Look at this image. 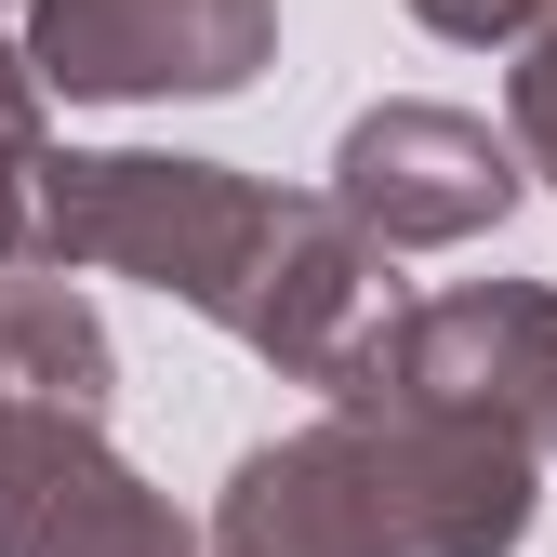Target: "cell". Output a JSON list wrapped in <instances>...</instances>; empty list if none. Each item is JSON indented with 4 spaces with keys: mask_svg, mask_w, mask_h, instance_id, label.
Segmentation results:
<instances>
[{
    "mask_svg": "<svg viewBox=\"0 0 557 557\" xmlns=\"http://www.w3.org/2000/svg\"><path fill=\"white\" fill-rule=\"evenodd\" d=\"M27 239L53 265H120L147 293H186L293 385H345L385 332V239H359L319 199H265L226 160H40Z\"/></svg>",
    "mask_w": 557,
    "mask_h": 557,
    "instance_id": "6da1fadb",
    "label": "cell"
},
{
    "mask_svg": "<svg viewBox=\"0 0 557 557\" xmlns=\"http://www.w3.org/2000/svg\"><path fill=\"white\" fill-rule=\"evenodd\" d=\"M531 531V438L478 411L345 398L226 478V557H505Z\"/></svg>",
    "mask_w": 557,
    "mask_h": 557,
    "instance_id": "7a4b0ae2",
    "label": "cell"
},
{
    "mask_svg": "<svg viewBox=\"0 0 557 557\" xmlns=\"http://www.w3.org/2000/svg\"><path fill=\"white\" fill-rule=\"evenodd\" d=\"M265 0H40L27 14V81L53 94H239L265 66Z\"/></svg>",
    "mask_w": 557,
    "mask_h": 557,
    "instance_id": "3957f363",
    "label": "cell"
},
{
    "mask_svg": "<svg viewBox=\"0 0 557 557\" xmlns=\"http://www.w3.org/2000/svg\"><path fill=\"white\" fill-rule=\"evenodd\" d=\"M0 557H186V518L94 438V411L0 398Z\"/></svg>",
    "mask_w": 557,
    "mask_h": 557,
    "instance_id": "277c9868",
    "label": "cell"
},
{
    "mask_svg": "<svg viewBox=\"0 0 557 557\" xmlns=\"http://www.w3.org/2000/svg\"><path fill=\"white\" fill-rule=\"evenodd\" d=\"M505 199H518V160L465 107H372L332 160V213L359 239H385V252L478 239V226H505Z\"/></svg>",
    "mask_w": 557,
    "mask_h": 557,
    "instance_id": "5b68a950",
    "label": "cell"
},
{
    "mask_svg": "<svg viewBox=\"0 0 557 557\" xmlns=\"http://www.w3.org/2000/svg\"><path fill=\"white\" fill-rule=\"evenodd\" d=\"M0 398H40V411H94L107 398V332H94L81 293L0 278Z\"/></svg>",
    "mask_w": 557,
    "mask_h": 557,
    "instance_id": "8992f818",
    "label": "cell"
},
{
    "mask_svg": "<svg viewBox=\"0 0 557 557\" xmlns=\"http://www.w3.org/2000/svg\"><path fill=\"white\" fill-rule=\"evenodd\" d=\"M27 226H40V81L0 40V265L27 252Z\"/></svg>",
    "mask_w": 557,
    "mask_h": 557,
    "instance_id": "52a82bcc",
    "label": "cell"
},
{
    "mask_svg": "<svg viewBox=\"0 0 557 557\" xmlns=\"http://www.w3.org/2000/svg\"><path fill=\"white\" fill-rule=\"evenodd\" d=\"M518 147H531V173H557V27H544L531 66H518Z\"/></svg>",
    "mask_w": 557,
    "mask_h": 557,
    "instance_id": "ba28073f",
    "label": "cell"
},
{
    "mask_svg": "<svg viewBox=\"0 0 557 557\" xmlns=\"http://www.w3.org/2000/svg\"><path fill=\"white\" fill-rule=\"evenodd\" d=\"M411 14H425L438 40H518V27L544 14V0H411Z\"/></svg>",
    "mask_w": 557,
    "mask_h": 557,
    "instance_id": "9c48e42d",
    "label": "cell"
}]
</instances>
